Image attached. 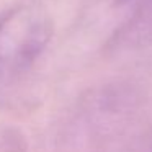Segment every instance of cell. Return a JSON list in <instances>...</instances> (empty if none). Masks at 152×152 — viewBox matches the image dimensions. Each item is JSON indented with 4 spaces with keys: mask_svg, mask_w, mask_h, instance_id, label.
I'll return each instance as SVG.
<instances>
[{
    "mask_svg": "<svg viewBox=\"0 0 152 152\" xmlns=\"http://www.w3.org/2000/svg\"><path fill=\"white\" fill-rule=\"evenodd\" d=\"M128 34L134 41L152 38V0H142L137 15L132 18V23L128 28Z\"/></svg>",
    "mask_w": 152,
    "mask_h": 152,
    "instance_id": "obj_2",
    "label": "cell"
},
{
    "mask_svg": "<svg viewBox=\"0 0 152 152\" xmlns=\"http://www.w3.org/2000/svg\"><path fill=\"white\" fill-rule=\"evenodd\" d=\"M118 4H128V2H132V0H116Z\"/></svg>",
    "mask_w": 152,
    "mask_h": 152,
    "instance_id": "obj_3",
    "label": "cell"
},
{
    "mask_svg": "<svg viewBox=\"0 0 152 152\" xmlns=\"http://www.w3.org/2000/svg\"><path fill=\"white\" fill-rule=\"evenodd\" d=\"M54 23L38 2H25L0 17V87L20 79L46 51Z\"/></svg>",
    "mask_w": 152,
    "mask_h": 152,
    "instance_id": "obj_1",
    "label": "cell"
}]
</instances>
